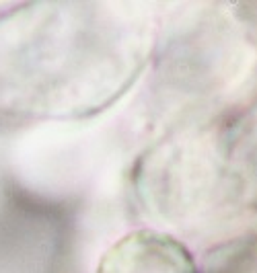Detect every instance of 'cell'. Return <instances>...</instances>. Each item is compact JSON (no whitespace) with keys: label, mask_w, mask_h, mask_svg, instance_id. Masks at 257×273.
Listing matches in <instances>:
<instances>
[{"label":"cell","mask_w":257,"mask_h":273,"mask_svg":"<svg viewBox=\"0 0 257 273\" xmlns=\"http://www.w3.org/2000/svg\"><path fill=\"white\" fill-rule=\"evenodd\" d=\"M150 41L130 4L27 2L0 13V131L99 115L142 74Z\"/></svg>","instance_id":"cell-1"},{"label":"cell","mask_w":257,"mask_h":273,"mask_svg":"<svg viewBox=\"0 0 257 273\" xmlns=\"http://www.w3.org/2000/svg\"><path fill=\"white\" fill-rule=\"evenodd\" d=\"M97 273H197V267L179 240L144 228L109 246Z\"/></svg>","instance_id":"cell-2"}]
</instances>
